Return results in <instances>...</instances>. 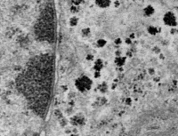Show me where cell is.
<instances>
[{"label":"cell","instance_id":"cell-1","mask_svg":"<svg viewBox=\"0 0 178 136\" xmlns=\"http://www.w3.org/2000/svg\"><path fill=\"white\" fill-rule=\"evenodd\" d=\"M92 85H93V81L92 79L84 75V76H81L79 78H78L75 80V86L76 88L81 92V93H86L88 92L91 88H92Z\"/></svg>","mask_w":178,"mask_h":136},{"label":"cell","instance_id":"cell-2","mask_svg":"<svg viewBox=\"0 0 178 136\" xmlns=\"http://www.w3.org/2000/svg\"><path fill=\"white\" fill-rule=\"evenodd\" d=\"M162 21L165 24V26L173 29L177 25V17L175 13H173L171 11H168L163 15Z\"/></svg>","mask_w":178,"mask_h":136},{"label":"cell","instance_id":"cell-3","mask_svg":"<svg viewBox=\"0 0 178 136\" xmlns=\"http://www.w3.org/2000/svg\"><path fill=\"white\" fill-rule=\"evenodd\" d=\"M155 14H156V8L152 5H148L144 6V8L142 9V14H144V16L146 18H151L154 16Z\"/></svg>","mask_w":178,"mask_h":136},{"label":"cell","instance_id":"cell-4","mask_svg":"<svg viewBox=\"0 0 178 136\" xmlns=\"http://www.w3.org/2000/svg\"><path fill=\"white\" fill-rule=\"evenodd\" d=\"M94 3L100 9H108L113 4V0H94Z\"/></svg>","mask_w":178,"mask_h":136},{"label":"cell","instance_id":"cell-5","mask_svg":"<svg viewBox=\"0 0 178 136\" xmlns=\"http://www.w3.org/2000/svg\"><path fill=\"white\" fill-rule=\"evenodd\" d=\"M126 57L124 56V55H120V56H116L115 59H114V63L117 67L118 68H121V67H124L125 64L126 63Z\"/></svg>","mask_w":178,"mask_h":136},{"label":"cell","instance_id":"cell-6","mask_svg":"<svg viewBox=\"0 0 178 136\" xmlns=\"http://www.w3.org/2000/svg\"><path fill=\"white\" fill-rule=\"evenodd\" d=\"M104 67V61L102 59L98 58L96 60H93V70H96V71H101Z\"/></svg>","mask_w":178,"mask_h":136},{"label":"cell","instance_id":"cell-7","mask_svg":"<svg viewBox=\"0 0 178 136\" xmlns=\"http://www.w3.org/2000/svg\"><path fill=\"white\" fill-rule=\"evenodd\" d=\"M80 35L83 38H85V39H87V38H91V36H92V30L91 28L89 27H85V28H83L80 31Z\"/></svg>","mask_w":178,"mask_h":136},{"label":"cell","instance_id":"cell-8","mask_svg":"<svg viewBox=\"0 0 178 136\" xmlns=\"http://www.w3.org/2000/svg\"><path fill=\"white\" fill-rule=\"evenodd\" d=\"M69 26L71 27V28H75L78 25V22H79V18L76 15V14H73L72 16H70L69 19Z\"/></svg>","mask_w":178,"mask_h":136},{"label":"cell","instance_id":"cell-9","mask_svg":"<svg viewBox=\"0 0 178 136\" xmlns=\"http://www.w3.org/2000/svg\"><path fill=\"white\" fill-rule=\"evenodd\" d=\"M147 33L151 36H157L159 32V27L155 26V25H150L146 28Z\"/></svg>","mask_w":178,"mask_h":136},{"label":"cell","instance_id":"cell-10","mask_svg":"<svg viewBox=\"0 0 178 136\" xmlns=\"http://www.w3.org/2000/svg\"><path fill=\"white\" fill-rule=\"evenodd\" d=\"M107 44H108V41H107V40H106L105 38H103L97 39L96 42V45L97 48H100V49L104 48V47L107 45Z\"/></svg>","mask_w":178,"mask_h":136},{"label":"cell","instance_id":"cell-11","mask_svg":"<svg viewBox=\"0 0 178 136\" xmlns=\"http://www.w3.org/2000/svg\"><path fill=\"white\" fill-rule=\"evenodd\" d=\"M78 7H79L78 5H73L72 6L70 7V12H71V13H72L73 14H78V12H79V8H78Z\"/></svg>","mask_w":178,"mask_h":136},{"label":"cell","instance_id":"cell-12","mask_svg":"<svg viewBox=\"0 0 178 136\" xmlns=\"http://www.w3.org/2000/svg\"><path fill=\"white\" fill-rule=\"evenodd\" d=\"M123 43H124V41H123V39H122L121 38H115V40H114V44H115L116 45H118V46L121 45Z\"/></svg>","mask_w":178,"mask_h":136},{"label":"cell","instance_id":"cell-13","mask_svg":"<svg viewBox=\"0 0 178 136\" xmlns=\"http://www.w3.org/2000/svg\"><path fill=\"white\" fill-rule=\"evenodd\" d=\"M152 52H153L154 54H159L161 53V50H160V48H159V46H154V47L152 48Z\"/></svg>","mask_w":178,"mask_h":136},{"label":"cell","instance_id":"cell-14","mask_svg":"<svg viewBox=\"0 0 178 136\" xmlns=\"http://www.w3.org/2000/svg\"><path fill=\"white\" fill-rule=\"evenodd\" d=\"M85 2V0H72V4L75 5H80Z\"/></svg>","mask_w":178,"mask_h":136},{"label":"cell","instance_id":"cell-15","mask_svg":"<svg viewBox=\"0 0 178 136\" xmlns=\"http://www.w3.org/2000/svg\"><path fill=\"white\" fill-rule=\"evenodd\" d=\"M107 88H108V86H107V84H106L105 83H102V84L99 86V89H100L102 92H103V93L107 90Z\"/></svg>","mask_w":178,"mask_h":136},{"label":"cell","instance_id":"cell-16","mask_svg":"<svg viewBox=\"0 0 178 136\" xmlns=\"http://www.w3.org/2000/svg\"><path fill=\"white\" fill-rule=\"evenodd\" d=\"M86 60H88V61H93V60H94V56H93L92 54H87V55Z\"/></svg>","mask_w":178,"mask_h":136},{"label":"cell","instance_id":"cell-17","mask_svg":"<svg viewBox=\"0 0 178 136\" xmlns=\"http://www.w3.org/2000/svg\"><path fill=\"white\" fill-rule=\"evenodd\" d=\"M93 77L96 78H98L101 77V71H96V70H94L93 72Z\"/></svg>","mask_w":178,"mask_h":136},{"label":"cell","instance_id":"cell-18","mask_svg":"<svg viewBox=\"0 0 178 136\" xmlns=\"http://www.w3.org/2000/svg\"><path fill=\"white\" fill-rule=\"evenodd\" d=\"M124 43H125L126 45H132V39L128 36V38H126Z\"/></svg>","mask_w":178,"mask_h":136},{"label":"cell","instance_id":"cell-19","mask_svg":"<svg viewBox=\"0 0 178 136\" xmlns=\"http://www.w3.org/2000/svg\"><path fill=\"white\" fill-rule=\"evenodd\" d=\"M115 55H116V56H120V55H122V52H121L120 49H118V51L115 53Z\"/></svg>","mask_w":178,"mask_h":136},{"label":"cell","instance_id":"cell-20","mask_svg":"<svg viewBox=\"0 0 178 136\" xmlns=\"http://www.w3.org/2000/svg\"><path fill=\"white\" fill-rule=\"evenodd\" d=\"M71 136H76V135H75V134H72V135H71Z\"/></svg>","mask_w":178,"mask_h":136},{"label":"cell","instance_id":"cell-21","mask_svg":"<svg viewBox=\"0 0 178 136\" xmlns=\"http://www.w3.org/2000/svg\"><path fill=\"white\" fill-rule=\"evenodd\" d=\"M118 1H121V0H118Z\"/></svg>","mask_w":178,"mask_h":136}]
</instances>
